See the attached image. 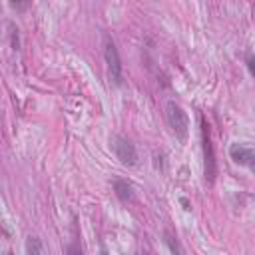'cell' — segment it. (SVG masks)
Instances as JSON below:
<instances>
[{"instance_id": "1", "label": "cell", "mask_w": 255, "mask_h": 255, "mask_svg": "<svg viewBox=\"0 0 255 255\" xmlns=\"http://www.w3.org/2000/svg\"><path fill=\"white\" fill-rule=\"evenodd\" d=\"M165 120H167V126L171 128V131L179 137V139H185L187 137V131H189V118H187V112L173 100H169L165 104Z\"/></svg>"}, {"instance_id": "2", "label": "cell", "mask_w": 255, "mask_h": 255, "mask_svg": "<svg viewBox=\"0 0 255 255\" xmlns=\"http://www.w3.org/2000/svg\"><path fill=\"white\" fill-rule=\"evenodd\" d=\"M104 58L108 64V74L112 78L114 84H122V76H124V66H122V58L118 52V46L114 42V38L110 34H104Z\"/></svg>"}, {"instance_id": "3", "label": "cell", "mask_w": 255, "mask_h": 255, "mask_svg": "<svg viewBox=\"0 0 255 255\" xmlns=\"http://www.w3.org/2000/svg\"><path fill=\"white\" fill-rule=\"evenodd\" d=\"M201 143H203V169H205V181L213 183L217 175V161H215V149L209 135V126L205 120H201Z\"/></svg>"}, {"instance_id": "4", "label": "cell", "mask_w": 255, "mask_h": 255, "mask_svg": "<svg viewBox=\"0 0 255 255\" xmlns=\"http://www.w3.org/2000/svg\"><path fill=\"white\" fill-rule=\"evenodd\" d=\"M110 143H112V149H114L116 157L124 165H135L137 163V149H135V145L128 137L116 133V135L110 137Z\"/></svg>"}, {"instance_id": "5", "label": "cell", "mask_w": 255, "mask_h": 255, "mask_svg": "<svg viewBox=\"0 0 255 255\" xmlns=\"http://www.w3.org/2000/svg\"><path fill=\"white\" fill-rule=\"evenodd\" d=\"M229 155H231V159L235 163L245 165L249 169H253V165H255V151H253V147L249 143H231Z\"/></svg>"}, {"instance_id": "6", "label": "cell", "mask_w": 255, "mask_h": 255, "mask_svg": "<svg viewBox=\"0 0 255 255\" xmlns=\"http://www.w3.org/2000/svg\"><path fill=\"white\" fill-rule=\"evenodd\" d=\"M114 191H116V195H118L120 201H129V199L133 197L131 185H129L128 181H124V179H116V181H114Z\"/></svg>"}, {"instance_id": "7", "label": "cell", "mask_w": 255, "mask_h": 255, "mask_svg": "<svg viewBox=\"0 0 255 255\" xmlns=\"http://www.w3.org/2000/svg\"><path fill=\"white\" fill-rule=\"evenodd\" d=\"M163 241H165V245L169 247L171 255H183V249H181V245H179L177 237H175L171 231H163Z\"/></svg>"}, {"instance_id": "8", "label": "cell", "mask_w": 255, "mask_h": 255, "mask_svg": "<svg viewBox=\"0 0 255 255\" xmlns=\"http://www.w3.org/2000/svg\"><path fill=\"white\" fill-rule=\"evenodd\" d=\"M26 255H44V247H42V241L34 235H30L26 239Z\"/></svg>"}, {"instance_id": "9", "label": "cell", "mask_w": 255, "mask_h": 255, "mask_svg": "<svg viewBox=\"0 0 255 255\" xmlns=\"http://www.w3.org/2000/svg\"><path fill=\"white\" fill-rule=\"evenodd\" d=\"M68 255H82V249L78 243H70L68 245Z\"/></svg>"}, {"instance_id": "10", "label": "cell", "mask_w": 255, "mask_h": 255, "mask_svg": "<svg viewBox=\"0 0 255 255\" xmlns=\"http://www.w3.org/2000/svg\"><path fill=\"white\" fill-rule=\"evenodd\" d=\"M245 62H247V68H249V72H251V74H255V66H253V54H251V52H247V56H245Z\"/></svg>"}, {"instance_id": "11", "label": "cell", "mask_w": 255, "mask_h": 255, "mask_svg": "<svg viewBox=\"0 0 255 255\" xmlns=\"http://www.w3.org/2000/svg\"><path fill=\"white\" fill-rule=\"evenodd\" d=\"M179 203L183 205V209H185V211H189V209H191V205H189V201H187L185 197H181V199H179Z\"/></svg>"}, {"instance_id": "12", "label": "cell", "mask_w": 255, "mask_h": 255, "mask_svg": "<svg viewBox=\"0 0 255 255\" xmlns=\"http://www.w3.org/2000/svg\"><path fill=\"white\" fill-rule=\"evenodd\" d=\"M10 6H12V8H20V10H22V8H26L28 4H22V2H10Z\"/></svg>"}, {"instance_id": "13", "label": "cell", "mask_w": 255, "mask_h": 255, "mask_svg": "<svg viewBox=\"0 0 255 255\" xmlns=\"http://www.w3.org/2000/svg\"><path fill=\"white\" fill-rule=\"evenodd\" d=\"M6 255H14V253H12V251H8V253H6Z\"/></svg>"}, {"instance_id": "14", "label": "cell", "mask_w": 255, "mask_h": 255, "mask_svg": "<svg viewBox=\"0 0 255 255\" xmlns=\"http://www.w3.org/2000/svg\"><path fill=\"white\" fill-rule=\"evenodd\" d=\"M102 255H108V253H106V251H102Z\"/></svg>"}]
</instances>
